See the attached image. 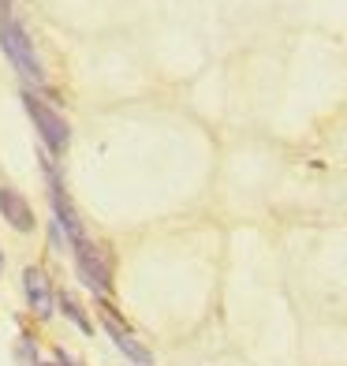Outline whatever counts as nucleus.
<instances>
[{"label": "nucleus", "mask_w": 347, "mask_h": 366, "mask_svg": "<svg viewBox=\"0 0 347 366\" xmlns=\"http://www.w3.org/2000/svg\"><path fill=\"white\" fill-rule=\"evenodd\" d=\"M60 307H64V314H68V318H71V322H75V325H79L82 332H90V329H94V325H90V318H86V314L79 310V303H75L71 295H60Z\"/></svg>", "instance_id": "7"}, {"label": "nucleus", "mask_w": 347, "mask_h": 366, "mask_svg": "<svg viewBox=\"0 0 347 366\" xmlns=\"http://www.w3.org/2000/svg\"><path fill=\"white\" fill-rule=\"evenodd\" d=\"M0 217H4L15 232H30L34 228V209H30V202L11 191V187H0Z\"/></svg>", "instance_id": "6"}, {"label": "nucleus", "mask_w": 347, "mask_h": 366, "mask_svg": "<svg viewBox=\"0 0 347 366\" xmlns=\"http://www.w3.org/2000/svg\"><path fill=\"white\" fill-rule=\"evenodd\" d=\"M0 49H4V56L11 60V68L19 71L26 82H45V71H41V60L34 53V45H30L26 30L11 19L8 8H0Z\"/></svg>", "instance_id": "1"}, {"label": "nucleus", "mask_w": 347, "mask_h": 366, "mask_svg": "<svg viewBox=\"0 0 347 366\" xmlns=\"http://www.w3.org/2000/svg\"><path fill=\"white\" fill-rule=\"evenodd\" d=\"M0 269H4V254H0Z\"/></svg>", "instance_id": "8"}, {"label": "nucleus", "mask_w": 347, "mask_h": 366, "mask_svg": "<svg viewBox=\"0 0 347 366\" xmlns=\"http://www.w3.org/2000/svg\"><path fill=\"white\" fill-rule=\"evenodd\" d=\"M75 251H79V273H82V280H86L97 295H105L112 288V258L101 251V247H90V243L75 247Z\"/></svg>", "instance_id": "4"}, {"label": "nucleus", "mask_w": 347, "mask_h": 366, "mask_svg": "<svg viewBox=\"0 0 347 366\" xmlns=\"http://www.w3.org/2000/svg\"><path fill=\"white\" fill-rule=\"evenodd\" d=\"M23 109L30 112V120H34V127H38V135L45 139V146L53 149V154H64L68 142H71L68 120H64L53 105H45L41 97H34V94H23Z\"/></svg>", "instance_id": "2"}, {"label": "nucleus", "mask_w": 347, "mask_h": 366, "mask_svg": "<svg viewBox=\"0 0 347 366\" xmlns=\"http://www.w3.org/2000/svg\"><path fill=\"white\" fill-rule=\"evenodd\" d=\"M23 292H26L38 318H49V314H53V280H49L45 269H38V265L23 269Z\"/></svg>", "instance_id": "5"}, {"label": "nucleus", "mask_w": 347, "mask_h": 366, "mask_svg": "<svg viewBox=\"0 0 347 366\" xmlns=\"http://www.w3.org/2000/svg\"><path fill=\"white\" fill-rule=\"evenodd\" d=\"M97 314H101V325L109 329V337L116 340V347H120V352L127 355V359H135L139 366H150L154 362V355L150 352H146V347L135 340V337H131V329H127V322L120 318V314H116L109 303H105V299H101V303H97Z\"/></svg>", "instance_id": "3"}]
</instances>
